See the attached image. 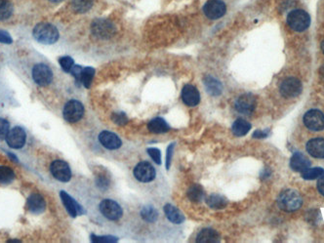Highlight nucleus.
<instances>
[{
	"label": "nucleus",
	"instance_id": "obj_27",
	"mask_svg": "<svg viewBox=\"0 0 324 243\" xmlns=\"http://www.w3.org/2000/svg\"><path fill=\"white\" fill-rule=\"evenodd\" d=\"M187 196L188 199L193 202H200L204 199L203 187L198 184H195L188 189Z\"/></svg>",
	"mask_w": 324,
	"mask_h": 243
},
{
	"label": "nucleus",
	"instance_id": "obj_23",
	"mask_svg": "<svg viewBox=\"0 0 324 243\" xmlns=\"http://www.w3.org/2000/svg\"><path fill=\"white\" fill-rule=\"evenodd\" d=\"M204 85L207 92L211 96H219L223 91V86L221 84V82L210 75L204 78Z\"/></svg>",
	"mask_w": 324,
	"mask_h": 243
},
{
	"label": "nucleus",
	"instance_id": "obj_17",
	"mask_svg": "<svg viewBox=\"0 0 324 243\" xmlns=\"http://www.w3.org/2000/svg\"><path fill=\"white\" fill-rule=\"evenodd\" d=\"M183 102L189 107H196L200 102V95L197 87L191 84H187L182 91Z\"/></svg>",
	"mask_w": 324,
	"mask_h": 243
},
{
	"label": "nucleus",
	"instance_id": "obj_31",
	"mask_svg": "<svg viewBox=\"0 0 324 243\" xmlns=\"http://www.w3.org/2000/svg\"><path fill=\"white\" fill-rule=\"evenodd\" d=\"M15 179V173L8 166H0V184L8 185Z\"/></svg>",
	"mask_w": 324,
	"mask_h": 243
},
{
	"label": "nucleus",
	"instance_id": "obj_38",
	"mask_svg": "<svg viewBox=\"0 0 324 243\" xmlns=\"http://www.w3.org/2000/svg\"><path fill=\"white\" fill-rule=\"evenodd\" d=\"M118 239L112 235H104V236H97L95 234H91V241L92 242H116Z\"/></svg>",
	"mask_w": 324,
	"mask_h": 243
},
{
	"label": "nucleus",
	"instance_id": "obj_26",
	"mask_svg": "<svg viewBox=\"0 0 324 243\" xmlns=\"http://www.w3.org/2000/svg\"><path fill=\"white\" fill-rule=\"evenodd\" d=\"M206 202L208 206L213 209H223L227 204V201L225 197L218 193H213L211 196H209L206 200Z\"/></svg>",
	"mask_w": 324,
	"mask_h": 243
},
{
	"label": "nucleus",
	"instance_id": "obj_7",
	"mask_svg": "<svg viewBox=\"0 0 324 243\" xmlns=\"http://www.w3.org/2000/svg\"><path fill=\"white\" fill-rule=\"evenodd\" d=\"M99 209L102 215L111 221L119 220L123 214L120 205L113 200H104L100 203Z\"/></svg>",
	"mask_w": 324,
	"mask_h": 243
},
{
	"label": "nucleus",
	"instance_id": "obj_21",
	"mask_svg": "<svg viewBox=\"0 0 324 243\" xmlns=\"http://www.w3.org/2000/svg\"><path fill=\"white\" fill-rule=\"evenodd\" d=\"M163 210H164V213L166 215L167 219L173 224L180 225V224L183 223L184 220H186L183 213L178 208H176L175 206L171 205L169 203L164 205Z\"/></svg>",
	"mask_w": 324,
	"mask_h": 243
},
{
	"label": "nucleus",
	"instance_id": "obj_18",
	"mask_svg": "<svg viewBox=\"0 0 324 243\" xmlns=\"http://www.w3.org/2000/svg\"><path fill=\"white\" fill-rule=\"evenodd\" d=\"M27 207L28 211L32 214H41L45 211L46 203L42 198V196L38 193H32L29 196L27 202Z\"/></svg>",
	"mask_w": 324,
	"mask_h": 243
},
{
	"label": "nucleus",
	"instance_id": "obj_5",
	"mask_svg": "<svg viewBox=\"0 0 324 243\" xmlns=\"http://www.w3.org/2000/svg\"><path fill=\"white\" fill-rule=\"evenodd\" d=\"M84 115V107L79 101H69L64 109L63 115L66 121L70 123H75L79 121Z\"/></svg>",
	"mask_w": 324,
	"mask_h": 243
},
{
	"label": "nucleus",
	"instance_id": "obj_24",
	"mask_svg": "<svg viewBox=\"0 0 324 243\" xmlns=\"http://www.w3.org/2000/svg\"><path fill=\"white\" fill-rule=\"evenodd\" d=\"M148 128L152 133L161 134V133L168 132L170 130V126L163 118L156 117L150 121V123L148 124Z\"/></svg>",
	"mask_w": 324,
	"mask_h": 243
},
{
	"label": "nucleus",
	"instance_id": "obj_19",
	"mask_svg": "<svg viewBox=\"0 0 324 243\" xmlns=\"http://www.w3.org/2000/svg\"><path fill=\"white\" fill-rule=\"evenodd\" d=\"M290 167L294 171H306L310 167V161L303 154L295 153L290 160Z\"/></svg>",
	"mask_w": 324,
	"mask_h": 243
},
{
	"label": "nucleus",
	"instance_id": "obj_8",
	"mask_svg": "<svg viewBox=\"0 0 324 243\" xmlns=\"http://www.w3.org/2000/svg\"><path fill=\"white\" fill-rule=\"evenodd\" d=\"M32 78L37 85H49L53 80V72L47 65L37 64L32 70Z\"/></svg>",
	"mask_w": 324,
	"mask_h": 243
},
{
	"label": "nucleus",
	"instance_id": "obj_30",
	"mask_svg": "<svg viewBox=\"0 0 324 243\" xmlns=\"http://www.w3.org/2000/svg\"><path fill=\"white\" fill-rule=\"evenodd\" d=\"M72 9L77 13L89 11L93 5V0H71Z\"/></svg>",
	"mask_w": 324,
	"mask_h": 243
},
{
	"label": "nucleus",
	"instance_id": "obj_34",
	"mask_svg": "<svg viewBox=\"0 0 324 243\" xmlns=\"http://www.w3.org/2000/svg\"><path fill=\"white\" fill-rule=\"evenodd\" d=\"M59 63H60V66L62 67L63 71L66 72H71L72 67L74 66V61H73V59L69 57V56L60 58V59H59Z\"/></svg>",
	"mask_w": 324,
	"mask_h": 243
},
{
	"label": "nucleus",
	"instance_id": "obj_28",
	"mask_svg": "<svg viewBox=\"0 0 324 243\" xmlns=\"http://www.w3.org/2000/svg\"><path fill=\"white\" fill-rule=\"evenodd\" d=\"M141 217L147 223H155L158 219V212L153 206H145L141 210Z\"/></svg>",
	"mask_w": 324,
	"mask_h": 243
},
{
	"label": "nucleus",
	"instance_id": "obj_9",
	"mask_svg": "<svg viewBox=\"0 0 324 243\" xmlns=\"http://www.w3.org/2000/svg\"><path fill=\"white\" fill-rule=\"evenodd\" d=\"M50 170H51L53 177L58 181L64 182V183L71 181V168H70V165L66 161L60 160V159L54 160L50 166Z\"/></svg>",
	"mask_w": 324,
	"mask_h": 243
},
{
	"label": "nucleus",
	"instance_id": "obj_12",
	"mask_svg": "<svg viewBox=\"0 0 324 243\" xmlns=\"http://www.w3.org/2000/svg\"><path fill=\"white\" fill-rule=\"evenodd\" d=\"M203 11L209 19L217 20L225 15L226 7L222 0H208L203 7Z\"/></svg>",
	"mask_w": 324,
	"mask_h": 243
},
{
	"label": "nucleus",
	"instance_id": "obj_13",
	"mask_svg": "<svg viewBox=\"0 0 324 243\" xmlns=\"http://www.w3.org/2000/svg\"><path fill=\"white\" fill-rule=\"evenodd\" d=\"M235 108L240 114L251 115L256 109V98L250 93H245L238 98Z\"/></svg>",
	"mask_w": 324,
	"mask_h": 243
},
{
	"label": "nucleus",
	"instance_id": "obj_22",
	"mask_svg": "<svg viewBox=\"0 0 324 243\" xmlns=\"http://www.w3.org/2000/svg\"><path fill=\"white\" fill-rule=\"evenodd\" d=\"M197 242L198 243H217L220 242L219 233L212 229H202L197 236Z\"/></svg>",
	"mask_w": 324,
	"mask_h": 243
},
{
	"label": "nucleus",
	"instance_id": "obj_11",
	"mask_svg": "<svg viewBox=\"0 0 324 243\" xmlns=\"http://www.w3.org/2000/svg\"><path fill=\"white\" fill-rule=\"evenodd\" d=\"M156 172L154 168V166L148 162V161H143L134 169V176L135 178L142 183H150L154 181L155 179Z\"/></svg>",
	"mask_w": 324,
	"mask_h": 243
},
{
	"label": "nucleus",
	"instance_id": "obj_3",
	"mask_svg": "<svg viewBox=\"0 0 324 243\" xmlns=\"http://www.w3.org/2000/svg\"><path fill=\"white\" fill-rule=\"evenodd\" d=\"M286 22L290 29L299 32L304 31L310 27V15L304 10H300V9L293 10L287 15Z\"/></svg>",
	"mask_w": 324,
	"mask_h": 243
},
{
	"label": "nucleus",
	"instance_id": "obj_1",
	"mask_svg": "<svg viewBox=\"0 0 324 243\" xmlns=\"http://www.w3.org/2000/svg\"><path fill=\"white\" fill-rule=\"evenodd\" d=\"M33 37L37 42L50 45L54 44L59 39V30L55 26L48 23H40L35 26L32 31Z\"/></svg>",
	"mask_w": 324,
	"mask_h": 243
},
{
	"label": "nucleus",
	"instance_id": "obj_2",
	"mask_svg": "<svg viewBox=\"0 0 324 243\" xmlns=\"http://www.w3.org/2000/svg\"><path fill=\"white\" fill-rule=\"evenodd\" d=\"M303 204L301 195L294 189H286L277 198L279 207L285 212H293L298 210Z\"/></svg>",
	"mask_w": 324,
	"mask_h": 243
},
{
	"label": "nucleus",
	"instance_id": "obj_39",
	"mask_svg": "<svg viewBox=\"0 0 324 243\" xmlns=\"http://www.w3.org/2000/svg\"><path fill=\"white\" fill-rule=\"evenodd\" d=\"M147 152H148L149 156L153 158V160L155 161L156 164H158V165L161 164V153H160V151L158 149H156V148H149L147 150Z\"/></svg>",
	"mask_w": 324,
	"mask_h": 243
},
{
	"label": "nucleus",
	"instance_id": "obj_4",
	"mask_svg": "<svg viewBox=\"0 0 324 243\" xmlns=\"http://www.w3.org/2000/svg\"><path fill=\"white\" fill-rule=\"evenodd\" d=\"M91 31L97 38L109 39L115 33V27L109 20L97 19L91 25Z\"/></svg>",
	"mask_w": 324,
	"mask_h": 243
},
{
	"label": "nucleus",
	"instance_id": "obj_45",
	"mask_svg": "<svg viewBox=\"0 0 324 243\" xmlns=\"http://www.w3.org/2000/svg\"><path fill=\"white\" fill-rule=\"evenodd\" d=\"M319 75H320L321 79L324 81V64L320 67V69H319Z\"/></svg>",
	"mask_w": 324,
	"mask_h": 243
},
{
	"label": "nucleus",
	"instance_id": "obj_46",
	"mask_svg": "<svg viewBox=\"0 0 324 243\" xmlns=\"http://www.w3.org/2000/svg\"><path fill=\"white\" fill-rule=\"evenodd\" d=\"M321 50H322L324 54V39L322 40V42H321Z\"/></svg>",
	"mask_w": 324,
	"mask_h": 243
},
{
	"label": "nucleus",
	"instance_id": "obj_40",
	"mask_svg": "<svg viewBox=\"0 0 324 243\" xmlns=\"http://www.w3.org/2000/svg\"><path fill=\"white\" fill-rule=\"evenodd\" d=\"M0 42L4 43V44H11L13 42V39L7 31L0 30Z\"/></svg>",
	"mask_w": 324,
	"mask_h": 243
},
{
	"label": "nucleus",
	"instance_id": "obj_42",
	"mask_svg": "<svg viewBox=\"0 0 324 243\" xmlns=\"http://www.w3.org/2000/svg\"><path fill=\"white\" fill-rule=\"evenodd\" d=\"M174 148H175V143H171L169 147H168V149H167V155H166V169H167V170H169Z\"/></svg>",
	"mask_w": 324,
	"mask_h": 243
},
{
	"label": "nucleus",
	"instance_id": "obj_14",
	"mask_svg": "<svg viewBox=\"0 0 324 243\" xmlns=\"http://www.w3.org/2000/svg\"><path fill=\"white\" fill-rule=\"evenodd\" d=\"M27 141V134L21 127L11 129L6 137L7 144L12 149H21L25 145Z\"/></svg>",
	"mask_w": 324,
	"mask_h": 243
},
{
	"label": "nucleus",
	"instance_id": "obj_15",
	"mask_svg": "<svg viewBox=\"0 0 324 243\" xmlns=\"http://www.w3.org/2000/svg\"><path fill=\"white\" fill-rule=\"evenodd\" d=\"M60 197L61 200L63 201L64 206L66 207V210L68 211V213L71 215V217L75 218L78 215H82L85 213L83 208L74 201L69 193H67L65 190H62L60 192Z\"/></svg>",
	"mask_w": 324,
	"mask_h": 243
},
{
	"label": "nucleus",
	"instance_id": "obj_36",
	"mask_svg": "<svg viewBox=\"0 0 324 243\" xmlns=\"http://www.w3.org/2000/svg\"><path fill=\"white\" fill-rule=\"evenodd\" d=\"M10 131V124L6 119L0 118V141L6 139Z\"/></svg>",
	"mask_w": 324,
	"mask_h": 243
},
{
	"label": "nucleus",
	"instance_id": "obj_33",
	"mask_svg": "<svg viewBox=\"0 0 324 243\" xmlns=\"http://www.w3.org/2000/svg\"><path fill=\"white\" fill-rule=\"evenodd\" d=\"M324 176V169L320 167H314L311 169H307L306 171L302 172V177L306 180H315L319 179Z\"/></svg>",
	"mask_w": 324,
	"mask_h": 243
},
{
	"label": "nucleus",
	"instance_id": "obj_43",
	"mask_svg": "<svg viewBox=\"0 0 324 243\" xmlns=\"http://www.w3.org/2000/svg\"><path fill=\"white\" fill-rule=\"evenodd\" d=\"M268 134H269V130L268 129L265 130V131L257 130V131L254 132L253 137L254 138H266V137H268Z\"/></svg>",
	"mask_w": 324,
	"mask_h": 243
},
{
	"label": "nucleus",
	"instance_id": "obj_32",
	"mask_svg": "<svg viewBox=\"0 0 324 243\" xmlns=\"http://www.w3.org/2000/svg\"><path fill=\"white\" fill-rule=\"evenodd\" d=\"M95 74V70L93 68L87 67L84 68L81 72V77H80V82L84 85L86 88H90L92 84V80L94 78Z\"/></svg>",
	"mask_w": 324,
	"mask_h": 243
},
{
	"label": "nucleus",
	"instance_id": "obj_35",
	"mask_svg": "<svg viewBox=\"0 0 324 243\" xmlns=\"http://www.w3.org/2000/svg\"><path fill=\"white\" fill-rule=\"evenodd\" d=\"M112 119L115 124L120 126H123L128 123V117L124 113H113Z\"/></svg>",
	"mask_w": 324,
	"mask_h": 243
},
{
	"label": "nucleus",
	"instance_id": "obj_41",
	"mask_svg": "<svg viewBox=\"0 0 324 243\" xmlns=\"http://www.w3.org/2000/svg\"><path fill=\"white\" fill-rule=\"evenodd\" d=\"M82 68L80 66H73L71 69V73L75 77L77 82H80V77H81V72H82Z\"/></svg>",
	"mask_w": 324,
	"mask_h": 243
},
{
	"label": "nucleus",
	"instance_id": "obj_44",
	"mask_svg": "<svg viewBox=\"0 0 324 243\" xmlns=\"http://www.w3.org/2000/svg\"><path fill=\"white\" fill-rule=\"evenodd\" d=\"M317 189L320 192V195H322L324 197V176L319 178L318 183H317Z\"/></svg>",
	"mask_w": 324,
	"mask_h": 243
},
{
	"label": "nucleus",
	"instance_id": "obj_29",
	"mask_svg": "<svg viewBox=\"0 0 324 243\" xmlns=\"http://www.w3.org/2000/svg\"><path fill=\"white\" fill-rule=\"evenodd\" d=\"M14 11V7L9 0H0V21L9 19Z\"/></svg>",
	"mask_w": 324,
	"mask_h": 243
},
{
	"label": "nucleus",
	"instance_id": "obj_10",
	"mask_svg": "<svg viewBox=\"0 0 324 243\" xmlns=\"http://www.w3.org/2000/svg\"><path fill=\"white\" fill-rule=\"evenodd\" d=\"M304 123L311 131L324 130V114L318 110H310L304 115Z\"/></svg>",
	"mask_w": 324,
	"mask_h": 243
},
{
	"label": "nucleus",
	"instance_id": "obj_6",
	"mask_svg": "<svg viewBox=\"0 0 324 243\" xmlns=\"http://www.w3.org/2000/svg\"><path fill=\"white\" fill-rule=\"evenodd\" d=\"M303 90V86L299 79L295 77L285 78L280 86V91L285 98H296Z\"/></svg>",
	"mask_w": 324,
	"mask_h": 243
},
{
	"label": "nucleus",
	"instance_id": "obj_20",
	"mask_svg": "<svg viewBox=\"0 0 324 243\" xmlns=\"http://www.w3.org/2000/svg\"><path fill=\"white\" fill-rule=\"evenodd\" d=\"M307 151L312 158H324V139L314 138L307 143Z\"/></svg>",
	"mask_w": 324,
	"mask_h": 243
},
{
	"label": "nucleus",
	"instance_id": "obj_16",
	"mask_svg": "<svg viewBox=\"0 0 324 243\" xmlns=\"http://www.w3.org/2000/svg\"><path fill=\"white\" fill-rule=\"evenodd\" d=\"M99 141L103 147L112 151L119 149L122 144L120 138L110 131L101 132L99 135Z\"/></svg>",
	"mask_w": 324,
	"mask_h": 243
},
{
	"label": "nucleus",
	"instance_id": "obj_25",
	"mask_svg": "<svg viewBox=\"0 0 324 243\" xmlns=\"http://www.w3.org/2000/svg\"><path fill=\"white\" fill-rule=\"evenodd\" d=\"M250 129H251V124L248 121H246L245 119H242V118L237 119L234 122L233 127H232L234 135L237 136V137L245 136L250 131Z\"/></svg>",
	"mask_w": 324,
	"mask_h": 243
},
{
	"label": "nucleus",
	"instance_id": "obj_37",
	"mask_svg": "<svg viewBox=\"0 0 324 243\" xmlns=\"http://www.w3.org/2000/svg\"><path fill=\"white\" fill-rule=\"evenodd\" d=\"M96 184L101 190H107L110 186V179L106 175H99L96 178Z\"/></svg>",
	"mask_w": 324,
	"mask_h": 243
},
{
	"label": "nucleus",
	"instance_id": "obj_47",
	"mask_svg": "<svg viewBox=\"0 0 324 243\" xmlns=\"http://www.w3.org/2000/svg\"><path fill=\"white\" fill-rule=\"evenodd\" d=\"M49 1H51V2H55V3H58V2H61V1H63V0H49Z\"/></svg>",
	"mask_w": 324,
	"mask_h": 243
}]
</instances>
